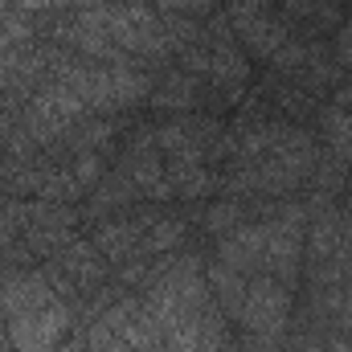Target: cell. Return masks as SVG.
I'll use <instances>...</instances> for the list:
<instances>
[{
    "mask_svg": "<svg viewBox=\"0 0 352 352\" xmlns=\"http://www.w3.org/2000/svg\"><path fill=\"white\" fill-rule=\"evenodd\" d=\"M70 328V311L50 295L33 307H21V311H8V344L16 352H50L62 332Z\"/></svg>",
    "mask_w": 352,
    "mask_h": 352,
    "instance_id": "cell-1",
    "label": "cell"
},
{
    "mask_svg": "<svg viewBox=\"0 0 352 352\" xmlns=\"http://www.w3.org/2000/svg\"><path fill=\"white\" fill-rule=\"evenodd\" d=\"M287 291L274 283V278H258V283H250L246 287V295H242V303H238V320L254 332V336H278L283 332V324H287Z\"/></svg>",
    "mask_w": 352,
    "mask_h": 352,
    "instance_id": "cell-2",
    "label": "cell"
},
{
    "mask_svg": "<svg viewBox=\"0 0 352 352\" xmlns=\"http://www.w3.org/2000/svg\"><path fill=\"white\" fill-rule=\"evenodd\" d=\"M164 12H205L213 8V0H156Z\"/></svg>",
    "mask_w": 352,
    "mask_h": 352,
    "instance_id": "cell-3",
    "label": "cell"
},
{
    "mask_svg": "<svg viewBox=\"0 0 352 352\" xmlns=\"http://www.w3.org/2000/svg\"><path fill=\"white\" fill-rule=\"evenodd\" d=\"M336 58L352 66V21L344 25V29H340V41H336Z\"/></svg>",
    "mask_w": 352,
    "mask_h": 352,
    "instance_id": "cell-4",
    "label": "cell"
}]
</instances>
